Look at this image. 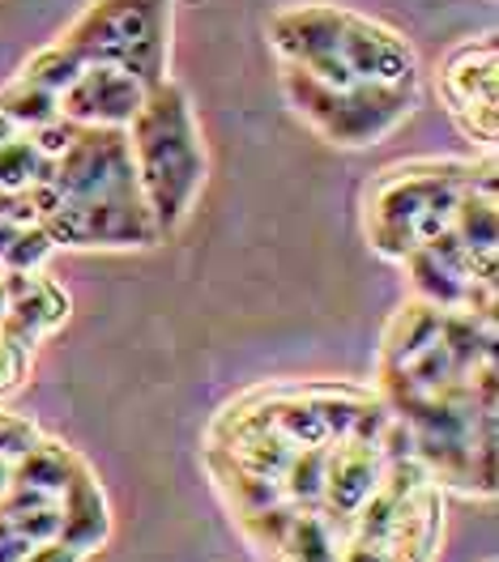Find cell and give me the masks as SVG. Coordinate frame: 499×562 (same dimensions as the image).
<instances>
[{
  "label": "cell",
  "mask_w": 499,
  "mask_h": 562,
  "mask_svg": "<svg viewBox=\"0 0 499 562\" xmlns=\"http://www.w3.org/2000/svg\"><path fill=\"white\" fill-rule=\"evenodd\" d=\"M35 222L56 247L163 244L145 210L124 128H77L73 145L47 162L31 188Z\"/></svg>",
  "instance_id": "obj_1"
},
{
  "label": "cell",
  "mask_w": 499,
  "mask_h": 562,
  "mask_svg": "<svg viewBox=\"0 0 499 562\" xmlns=\"http://www.w3.org/2000/svg\"><path fill=\"white\" fill-rule=\"evenodd\" d=\"M278 65L329 86H419V52L389 22L329 0L282 4L265 22Z\"/></svg>",
  "instance_id": "obj_2"
},
{
  "label": "cell",
  "mask_w": 499,
  "mask_h": 562,
  "mask_svg": "<svg viewBox=\"0 0 499 562\" xmlns=\"http://www.w3.org/2000/svg\"><path fill=\"white\" fill-rule=\"evenodd\" d=\"M124 137H129L145 210L154 217L158 239H167L197 210L210 176V154H206L197 111L176 77H163L158 86L145 90L142 111L133 115Z\"/></svg>",
  "instance_id": "obj_3"
},
{
  "label": "cell",
  "mask_w": 499,
  "mask_h": 562,
  "mask_svg": "<svg viewBox=\"0 0 499 562\" xmlns=\"http://www.w3.org/2000/svg\"><path fill=\"white\" fill-rule=\"evenodd\" d=\"M483 158H410L372 176L363 192V235L376 256L406 260L414 247L444 235L462 192L478 179Z\"/></svg>",
  "instance_id": "obj_4"
},
{
  "label": "cell",
  "mask_w": 499,
  "mask_h": 562,
  "mask_svg": "<svg viewBox=\"0 0 499 562\" xmlns=\"http://www.w3.org/2000/svg\"><path fill=\"white\" fill-rule=\"evenodd\" d=\"M171 18L176 0H90L56 43L81 65H111L158 86L171 77Z\"/></svg>",
  "instance_id": "obj_5"
},
{
  "label": "cell",
  "mask_w": 499,
  "mask_h": 562,
  "mask_svg": "<svg viewBox=\"0 0 499 562\" xmlns=\"http://www.w3.org/2000/svg\"><path fill=\"white\" fill-rule=\"evenodd\" d=\"M278 81L286 106L337 149L380 145L419 106V86H329L295 65H278Z\"/></svg>",
  "instance_id": "obj_6"
},
{
  "label": "cell",
  "mask_w": 499,
  "mask_h": 562,
  "mask_svg": "<svg viewBox=\"0 0 499 562\" xmlns=\"http://www.w3.org/2000/svg\"><path fill=\"white\" fill-rule=\"evenodd\" d=\"M435 99L465 140L496 154L499 140V38L496 31L469 35L444 52L435 72Z\"/></svg>",
  "instance_id": "obj_7"
},
{
  "label": "cell",
  "mask_w": 499,
  "mask_h": 562,
  "mask_svg": "<svg viewBox=\"0 0 499 562\" xmlns=\"http://www.w3.org/2000/svg\"><path fill=\"white\" fill-rule=\"evenodd\" d=\"M406 278L419 303H431L440 312H462V316L496 319L499 294V260L496 256H474L465 251L448 231L414 247L406 260Z\"/></svg>",
  "instance_id": "obj_8"
},
{
  "label": "cell",
  "mask_w": 499,
  "mask_h": 562,
  "mask_svg": "<svg viewBox=\"0 0 499 562\" xmlns=\"http://www.w3.org/2000/svg\"><path fill=\"white\" fill-rule=\"evenodd\" d=\"M145 90L149 86L111 65H81L69 90L60 94V115L77 128H129L142 111Z\"/></svg>",
  "instance_id": "obj_9"
},
{
  "label": "cell",
  "mask_w": 499,
  "mask_h": 562,
  "mask_svg": "<svg viewBox=\"0 0 499 562\" xmlns=\"http://www.w3.org/2000/svg\"><path fill=\"white\" fill-rule=\"evenodd\" d=\"M69 319V294L60 281H52L43 269L35 273H9L4 269V316L0 333L35 350L43 337H52Z\"/></svg>",
  "instance_id": "obj_10"
},
{
  "label": "cell",
  "mask_w": 499,
  "mask_h": 562,
  "mask_svg": "<svg viewBox=\"0 0 499 562\" xmlns=\"http://www.w3.org/2000/svg\"><path fill=\"white\" fill-rule=\"evenodd\" d=\"M56 537L77 546L81 554H95L99 546H108L111 537L108 494H103L99 477L90 473L86 460H81V469L69 477V486L60 491V532Z\"/></svg>",
  "instance_id": "obj_11"
},
{
  "label": "cell",
  "mask_w": 499,
  "mask_h": 562,
  "mask_svg": "<svg viewBox=\"0 0 499 562\" xmlns=\"http://www.w3.org/2000/svg\"><path fill=\"white\" fill-rule=\"evenodd\" d=\"M81 469V457L56 443V439H43L38 435L35 443L13 460V486H31V491H47V494H60L69 486V477Z\"/></svg>",
  "instance_id": "obj_12"
},
{
  "label": "cell",
  "mask_w": 499,
  "mask_h": 562,
  "mask_svg": "<svg viewBox=\"0 0 499 562\" xmlns=\"http://www.w3.org/2000/svg\"><path fill=\"white\" fill-rule=\"evenodd\" d=\"M0 512H4V520L18 528L31 546L60 532V494L31 491V486H9V494L0 498Z\"/></svg>",
  "instance_id": "obj_13"
},
{
  "label": "cell",
  "mask_w": 499,
  "mask_h": 562,
  "mask_svg": "<svg viewBox=\"0 0 499 562\" xmlns=\"http://www.w3.org/2000/svg\"><path fill=\"white\" fill-rule=\"evenodd\" d=\"M0 115H4L18 133H35L43 124L60 120V99L47 94V90H38V86H31V81H22V77L13 72V81L0 86Z\"/></svg>",
  "instance_id": "obj_14"
},
{
  "label": "cell",
  "mask_w": 499,
  "mask_h": 562,
  "mask_svg": "<svg viewBox=\"0 0 499 562\" xmlns=\"http://www.w3.org/2000/svg\"><path fill=\"white\" fill-rule=\"evenodd\" d=\"M43 176H47V158L38 154L26 133L0 140V188L4 192H31Z\"/></svg>",
  "instance_id": "obj_15"
},
{
  "label": "cell",
  "mask_w": 499,
  "mask_h": 562,
  "mask_svg": "<svg viewBox=\"0 0 499 562\" xmlns=\"http://www.w3.org/2000/svg\"><path fill=\"white\" fill-rule=\"evenodd\" d=\"M77 72H81V60H77V56H69V52H65V47L52 38L47 47H38L35 56H31V60L18 69V77L60 99V94L69 90V81L77 77Z\"/></svg>",
  "instance_id": "obj_16"
},
{
  "label": "cell",
  "mask_w": 499,
  "mask_h": 562,
  "mask_svg": "<svg viewBox=\"0 0 499 562\" xmlns=\"http://www.w3.org/2000/svg\"><path fill=\"white\" fill-rule=\"evenodd\" d=\"M52 251H56V244L47 239V231L38 222H26V226L13 231V239H9L4 256H0V269H9V273H35V269L47 265Z\"/></svg>",
  "instance_id": "obj_17"
},
{
  "label": "cell",
  "mask_w": 499,
  "mask_h": 562,
  "mask_svg": "<svg viewBox=\"0 0 499 562\" xmlns=\"http://www.w3.org/2000/svg\"><path fill=\"white\" fill-rule=\"evenodd\" d=\"M31 353H35L31 346H22V341H13V337L0 333V401L13 396V392H22L26 375H31Z\"/></svg>",
  "instance_id": "obj_18"
},
{
  "label": "cell",
  "mask_w": 499,
  "mask_h": 562,
  "mask_svg": "<svg viewBox=\"0 0 499 562\" xmlns=\"http://www.w3.org/2000/svg\"><path fill=\"white\" fill-rule=\"evenodd\" d=\"M35 439H38L35 422L22 418V414H4V409H0V457L18 460Z\"/></svg>",
  "instance_id": "obj_19"
},
{
  "label": "cell",
  "mask_w": 499,
  "mask_h": 562,
  "mask_svg": "<svg viewBox=\"0 0 499 562\" xmlns=\"http://www.w3.org/2000/svg\"><path fill=\"white\" fill-rule=\"evenodd\" d=\"M86 559H90V554H81L77 546L60 541V537H47V541H35L22 562H86Z\"/></svg>",
  "instance_id": "obj_20"
},
{
  "label": "cell",
  "mask_w": 499,
  "mask_h": 562,
  "mask_svg": "<svg viewBox=\"0 0 499 562\" xmlns=\"http://www.w3.org/2000/svg\"><path fill=\"white\" fill-rule=\"evenodd\" d=\"M26 550H31V541L9 525V520H4V512H0V562H22L26 559Z\"/></svg>",
  "instance_id": "obj_21"
},
{
  "label": "cell",
  "mask_w": 499,
  "mask_h": 562,
  "mask_svg": "<svg viewBox=\"0 0 499 562\" xmlns=\"http://www.w3.org/2000/svg\"><path fill=\"white\" fill-rule=\"evenodd\" d=\"M342 562H392V554L385 546H367V541H346Z\"/></svg>",
  "instance_id": "obj_22"
},
{
  "label": "cell",
  "mask_w": 499,
  "mask_h": 562,
  "mask_svg": "<svg viewBox=\"0 0 499 562\" xmlns=\"http://www.w3.org/2000/svg\"><path fill=\"white\" fill-rule=\"evenodd\" d=\"M9 486H13V460L0 457V498L9 494Z\"/></svg>",
  "instance_id": "obj_23"
},
{
  "label": "cell",
  "mask_w": 499,
  "mask_h": 562,
  "mask_svg": "<svg viewBox=\"0 0 499 562\" xmlns=\"http://www.w3.org/2000/svg\"><path fill=\"white\" fill-rule=\"evenodd\" d=\"M13 133H18V128H13V124H9L4 115H0V140H9V137H13Z\"/></svg>",
  "instance_id": "obj_24"
},
{
  "label": "cell",
  "mask_w": 499,
  "mask_h": 562,
  "mask_svg": "<svg viewBox=\"0 0 499 562\" xmlns=\"http://www.w3.org/2000/svg\"><path fill=\"white\" fill-rule=\"evenodd\" d=\"M0 316H4V269H0Z\"/></svg>",
  "instance_id": "obj_25"
}]
</instances>
